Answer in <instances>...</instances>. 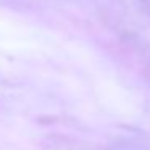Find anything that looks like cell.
Listing matches in <instances>:
<instances>
[]
</instances>
